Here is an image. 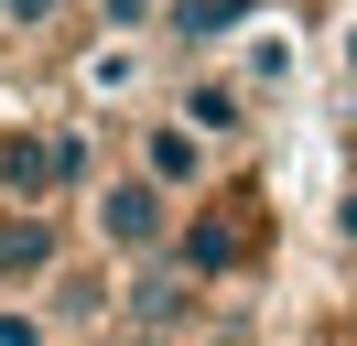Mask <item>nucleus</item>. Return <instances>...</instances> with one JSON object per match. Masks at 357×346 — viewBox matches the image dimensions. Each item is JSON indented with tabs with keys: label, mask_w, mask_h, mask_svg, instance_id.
<instances>
[{
	"label": "nucleus",
	"mask_w": 357,
	"mask_h": 346,
	"mask_svg": "<svg viewBox=\"0 0 357 346\" xmlns=\"http://www.w3.org/2000/svg\"><path fill=\"white\" fill-rule=\"evenodd\" d=\"M98 173H109L98 119H0V206L66 216V206H87Z\"/></svg>",
	"instance_id": "nucleus-1"
},
{
	"label": "nucleus",
	"mask_w": 357,
	"mask_h": 346,
	"mask_svg": "<svg viewBox=\"0 0 357 346\" xmlns=\"http://www.w3.org/2000/svg\"><path fill=\"white\" fill-rule=\"evenodd\" d=\"M162 260H174L195 292L260 281V260H271V206H260V184H238V173H227L206 206H184V216H174V249H162Z\"/></svg>",
	"instance_id": "nucleus-2"
},
{
	"label": "nucleus",
	"mask_w": 357,
	"mask_h": 346,
	"mask_svg": "<svg viewBox=\"0 0 357 346\" xmlns=\"http://www.w3.org/2000/svg\"><path fill=\"white\" fill-rule=\"evenodd\" d=\"M174 216H184L174 195H152L130 163H109V173L87 184V206H76V238H87L98 260H130V271H141V260L174 249Z\"/></svg>",
	"instance_id": "nucleus-3"
},
{
	"label": "nucleus",
	"mask_w": 357,
	"mask_h": 346,
	"mask_svg": "<svg viewBox=\"0 0 357 346\" xmlns=\"http://www.w3.org/2000/svg\"><path fill=\"white\" fill-rule=\"evenodd\" d=\"M119 163H130V173H141L152 195H174V206H206V195L227 184V151H217V141H195V130H184V119H174L162 98L141 108L130 130H119Z\"/></svg>",
	"instance_id": "nucleus-4"
},
{
	"label": "nucleus",
	"mask_w": 357,
	"mask_h": 346,
	"mask_svg": "<svg viewBox=\"0 0 357 346\" xmlns=\"http://www.w3.org/2000/svg\"><path fill=\"white\" fill-rule=\"evenodd\" d=\"M152 76H162V43L152 33H87L66 54V86H76V119H141L152 108Z\"/></svg>",
	"instance_id": "nucleus-5"
},
{
	"label": "nucleus",
	"mask_w": 357,
	"mask_h": 346,
	"mask_svg": "<svg viewBox=\"0 0 357 346\" xmlns=\"http://www.w3.org/2000/svg\"><path fill=\"white\" fill-rule=\"evenodd\" d=\"M238 33H260V0H152V43L174 65H227Z\"/></svg>",
	"instance_id": "nucleus-6"
},
{
	"label": "nucleus",
	"mask_w": 357,
	"mask_h": 346,
	"mask_svg": "<svg viewBox=\"0 0 357 346\" xmlns=\"http://www.w3.org/2000/svg\"><path fill=\"white\" fill-rule=\"evenodd\" d=\"M119 324L152 336V346H195V336H206V292L174 271V260H141V271L119 281Z\"/></svg>",
	"instance_id": "nucleus-7"
},
{
	"label": "nucleus",
	"mask_w": 357,
	"mask_h": 346,
	"mask_svg": "<svg viewBox=\"0 0 357 346\" xmlns=\"http://www.w3.org/2000/svg\"><path fill=\"white\" fill-rule=\"evenodd\" d=\"M162 108H174L195 141H217V151H249V130H260V108L238 98V76H227V65H184V76L162 86Z\"/></svg>",
	"instance_id": "nucleus-8"
},
{
	"label": "nucleus",
	"mask_w": 357,
	"mask_h": 346,
	"mask_svg": "<svg viewBox=\"0 0 357 346\" xmlns=\"http://www.w3.org/2000/svg\"><path fill=\"white\" fill-rule=\"evenodd\" d=\"M76 227L66 216H22V206H0V292H54V281L76 271Z\"/></svg>",
	"instance_id": "nucleus-9"
},
{
	"label": "nucleus",
	"mask_w": 357,
	"mask_h": 346,
	"mask_svg": "<svg viewBox=\"0 0 357 346\" xmlns=\"http://www.w3.org/2000/svg\"><path fill=\"white\" fill-rule=\"evenodd\" d=\"M227 76H238V98H249V108H271V98H292V76H303V43H292L282 22H260V33H238Z\"/></svg>",
	"instance_id": "nucleus-10"
},
{
	"label": "nucleus",
	"mask_w": 357,
	"mask_h": 346,
	"mask_svg": "<svg viewBox=\"0 0 357 346\" xmlns=\"http://www.w3.org/2000/svg\"><path fill=\"white\" fill-rule=\"evenodd\" d=\"M0 43H66L76 54V0H0Z\"/></svg>",
	"instance_id": "nucleus-11"
},
{
	"label": "nucleus",
	"mask_w": 357,
	"mask_h": 346,
	"mask_svg": "<svg viewBox=\"0 0 357 346\" xmlns=\"http://www.w3.org/2000/svg\"><path fill=\"white\" fill-rule=\"evenodd\" d=\"M0 346H54V324L22 314V303H0Z\"/></svg>",
	"instance_id": "nucleus-12"
},
{
	"label": "nucleus",
	"mask_w": 357,
	"mask_h": 346,
	"mask_svg": "<svg viewBox=\"0 0 357 346\" xmlns=\"http://www.w3.org/2000/svg\"><path fill=\"white\" fill-rule=\"evenodd\" d=\"M335 238H347V249H357V184L335 195Z\"/></svg>",
	"instance_id": "nucleus-13"
},
{
	"label": "nucleus",
	"mask_w": 357,
	"mask_h": 346,
	"mask_svg": "<svg viewBox=\"0 0 357 346\" xmlns=\"http://www.w3.org/2000/svg\"><path fill=\"white\" fill-rule=\"evenodd\" d=\"M335 54H347V76H357V22H347V33H335Z\"/></svg>",
	"instance_id": "nucleus-14"
},
{
	"label": "nucleus",
	"mask_w": 357,
	"mask_h": 346,
	"mask_svg": "<svg viewBox=\"0 0 357 346\" xmlns=\"http://www.w3.org/2000/svg\"><path fill=\"white\" fill-rule=\"evenodd\" d=\"M98 346H152V336H130V324H109V336H98Z\"/></svg>",
	"instance_id": "nucleus-15"
},
{
	"label": "nucleus",
	"mask_w": 357,
	"mask_h": 346,
	"mask_svg": "<svg viewBox=\"0 0 357 346\" xmlns=\"http://www.w3.org/2000/svg\"><path fill=\"white\" fill-rule=\"evenodd\" d=\"M347 163H357V141H347Z\"/></svg>",
	"instance_id": "nucleus-16"
}]
</instances>
